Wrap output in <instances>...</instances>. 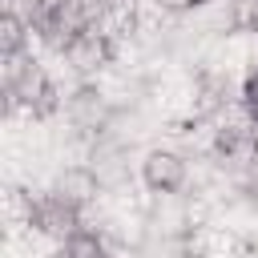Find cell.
I'll return each instance as SVG.
<instances>
[{
  "label": "cell",
  "mask_w": 258,
  "mask_h": 258,
  "mask_svg": "<svg viewBox=\"0 0 258 258\" xmlns=\"http://www.w3.org/2000/svg\"><path fill=\"white\" fill-rule=\"evenodd\" d=\"M16 210H20V226L36 238H48V242H60L69 238L73 230L85 226V210L77 198H69L64 189L48 185V189H28V194H16Z\"/></svg>",
  "instance_id": "cell-2"
},
{
  "label": "cell",
  "mask_w": 258,
  "mask_h": 258,
  "mask_svg": "<svg viewBox=\"0 0 258 258\" xmlns=\"http://www.w3.org/2000/svg\"><path fill=\"white\" fill-rule=\"evenodd\" d=\"M117 48H121V32L109 28V24H97V28H85L77 36H69L56 48V56H60V64L73 81H97L117 60Z\"/></svg>",
  "instance_id": "cell-4"
},
{
  "label": "cell",
  "mask_w": 258,
  "mask_h": 258,
  "mask_svg": "<svg viewBox=\"0 0 258 258\" xmlns=\"http://www.w3.org/2000/svg\"><path fill=\"white\" fill-rule=\"evenodd\" d=\"M210 0H149V8L153 12H161V16H185V12H198V8H206Z\"/></svg>",
  "instance_id": "cell-10"
},
{
  "label": "cell",
  "mask_w": 258,
  "mask_h": 258,
  "mask_svg": "<svg viewBox=\"0 0 258 258\" xmlns=\"http://www.w3.org/2000/svg\"><path fill=\"white\" fill-rule=\"evenodd\" d=\"M52 258H117V250H113V238L105 230L81 226V230H73L69 238L56 242Z\"/></svg>",
  "instance_id": "cell-6"
},
{
  "label": "cell",
  "mask_w": 258,
  "mask_h": 258,
  "mask_svg": "<svg viewBox=\"0 0 258 258\" xmlns=\"http://www.w3.org/2000/svg\"><path fill=\"white\" fill-rule=\"evenodd\" d=\"M0 64H4V113L8 117H20V113L28 121L60 117L69 89H60V81L36 52H24V56L0 60Z\"/></svg>",
  "instance_id": "cell-1"
},
{
  "label": "cell",
  "mask_w": 258,
  "mask_h": 258,
  "mask_svg": "<svg viewBox=\"0 0 258 258\" xmlns=\"http://www.w3.org/2000/svg\"><path fill=\"white\" fill-rule=\"evenodd\" d=\"M32 28L20 12V4H4L0 12V60H16L24 52H32Z\"/></svg>",
  "instance_id": "cell-7"
},
{
  "label": "cell",
  "mask_w": 258,
  "mask_h": 258,
  "mask_svg": "<svg viewBox=\"0 0 258 258\" xmlns=\"http://www.w3.org/2000/svg\"><path fill=\"white\" fill-rule=\"evenodd\" d=\"M222 20L234 36H258V0H226Z\"/></svg>",
  "instance_id": "cell-8"
},
{
  "label": "cell",
  "mask_w": 258,
  "mask_h": 258,
  "mask_svg": "<svg viewBox=\"0 0 258 258\" xmlns=\"http://www.w3.org/2000/svg\"><path fill=\"white\" fill-rule=\"evenodd\" d=\"M238 109L246 113V117H258V56L242 69V77H238Z\"/></svg>",
  "instance_id": "cell-9"
},
{
  "label": "cell",
  "mask_w": 258,
  "mask_h": 258,
  "mask_svg": "<svg viewBox=\"0 0 258 258\" xmlns=\"http://www.w3.org/2000/svg\"><path fill=\"white\" fill-rule=\"evenodd\" d=\"M189 177H194L189 157L181 149H173V145H149L141 153V161H137V181L145 185V194H153L161 202L181 198L189 189Z\"/></svg>",
  "instance_id": "cell-5"
},
{
  "label": "cell",
  "mask_w": 258,
  "mask_h": 258,
  "mask_svg": "<svg viewBox=\"0 0 258 258\" xmlns=\"http://www.w3.org/2000/svg\"><path fill=\"white\" fill-rule=\"evenodd\" d=\"M60 121H64V129H69L81 145H89V141L105 137V133L117 125V105L109 101V93H105L97 81H73V89L64 93Z\"/></svg>",
  "instance_id": "cell-3"
}]
</instances>
